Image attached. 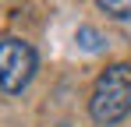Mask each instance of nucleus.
<instances>
[{"label": "nucleus", "mask_w": 131, "mask_h": 127, "mask_svg": "<svg viewBox=\"0 0 131 127\" xmlns=\"http://www.w3.org/2000/svg\"><path fill=\"white\" fill-rule=\"evenodd\" d=\"M74 39H78V46H82V49H89V53L103 49V35H99L96 28H89V25H82V28H78V35H74Z\"/></svg>", "instance_id": "4"}, {"label": "nucleus", "mask_w": 131, "mask_h": 127, "mask_svg": "<svg viewBox=\"0 0 131 127\" xmlns=\"http://www.w3.org/2000/svg\"><path fill=\"white\" fill-rule=\"evenodd\" d=\"M96 7L110 18H121V21L131 18V0H96Z\"/></svg>", "instance_id": "3"}, {"label": "nucleus", "mask_w": 131, "mask_h": 127, "mask_svg": "<svg viewBox=\"0 0 131 127\" xmlns=\"http://www.w3.org/2000/svg\"><path fill=\"white\" fill-rule=\"evenodd\" d=\"M92 120L103 127L121 124L131 113V64H110L106 71L92 85V99H89Z\"/></svg>", "instance_id": "1"}, {"label": "nucleus", "mask_w": 131, "mask_h": 127, "mask_svg": "<svg viewBox=\"0 0 131 127\" xmlns=\"http://www.w3.org/2000/svg\"><path fill=\"white\" fill-rule=\"evenodd\" d=\"M32 74H36V49L25 39L4 35L0 39V88L7 95H18L28 88Z\"/></svg>", "instance_id": "2"}]
</instances>
